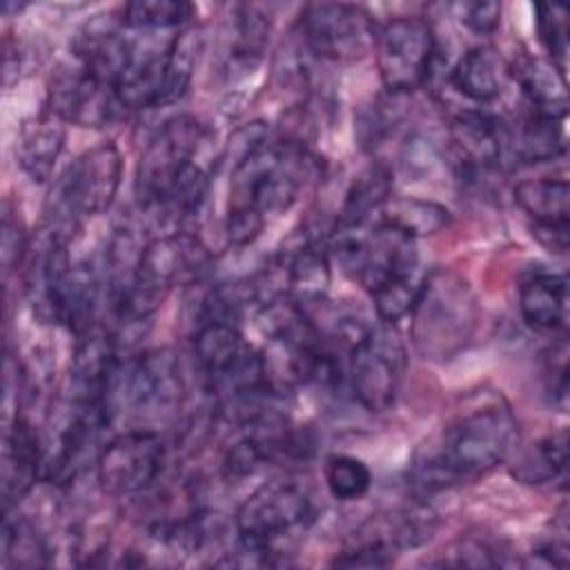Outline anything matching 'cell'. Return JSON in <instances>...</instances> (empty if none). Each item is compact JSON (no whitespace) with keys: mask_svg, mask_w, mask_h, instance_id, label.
<instances>
[{"mask_svg":"<svg viewBox=\"0 0 570 570\" xmlns=\"http://www.w3.org/2000/svg\"><path fill=\"white\" fill-rule=\"evenodd\" d=\"M568 468V430L561 428L523 448L510 463V474L525 485L557 481Z\"/></svg>","mask_w":570,"mask_h":570,"instance_id":"cell-23","label":"cell"},{"mask_svg":"<svg viewBox=\"0 0 570 570\" xmlns=\"http://www.w3.org/2000/svg\"><path fill=\"white\" fill-rule=\"evenodd\" d=\"M508 67L492 47L468 49L450 71L452 87L472 102L485 105L501 96Z\"/></svg>","mask_w":570,"mask_h":570,"instance_id":"cell-21","label":"cell"},{"mask_svg":"<svg viewBox=\"0 0 570 570\" xmlns=\"http://www.w3.org/2000/svg\"><path fill=\"white\" fill-rule=\"evenodd\" d=\"M303 47L323 60L345 62L361 58L374 47L376 24L372 16L356 4L312 2L298 18Z\"/></svg>","mask_w":570,"mask_h":570,"instance_id":"cell-11","label":"cell"},{"mask_svg":"<svg viewBox=\"0 0 570 570\" xmlns=\"http://www.w3.org/2000/svg\"><path fill=\"white\" fill-rule=\"evenodd\" d=\"M392 196V174L383 165H372L365 169L350 187L334 229L341 227H356L372 220L383 203Z\"/></svg>","mask_w":570,"mask_h":570,"instance_id":"cell-25","label":"cell"},{"mask_svg":"<svg viewBox=\"0 0 570 570\" xmlns=\"http://www.w3.org/2000/svg\"><path fill=\"white\" fill-rule=\"evenodd\" d=\"M537 31L550 62L566 73L568 58V7L557 2H539L537 7Z\"/></svg>","mask_w":570,"mask_h":570,"instance_id":"cell-30","label":"cell"},{"mask_svg":"<svg viewBox=\"0 0 570 570\" xmlns=\"http://www.w3.org/2000/svg\"><path fill=\"white\" fill-rule=\"evenodd\" d=\"M514 200L532 220V234L550 249H568L570 185L563 178H528L517 183Z\"/></svg>","mask_w":570,"mask_h":570,"instance_id":"cell-15","label":"cell"},{"mask_svg":"<svg viewBox=\"0 0 570 570\" xmlns=\"http://www.w3.org/2000/svg\"><path fill=\"white\" fill-rule=\"evenodd\" d=\"M180 363L169 350L140 354L125 372V399L140 416H167L183 403Z\"/></svg>","mask_w":570,"mask_h":570,"instance_id":"cell-13","label":"cell"},{"mask_svg":"<svg viewBox=\"0 0 570 570\" xmlns=\"http://www.w3.org/2000/svg\"><path fill=\"white\" fill-rule=\"evenodd\" d=\"M374 56L383 87L390 94L421 89L434 65L436 38L421 16H401L376 29Z\"/></svg>","mask_w":570,"mask_h":570,"instance_id":"cell-9","label":"cell"},{"mask_svg":"<svg viewBox=\"0 0 570 570\" xmlns=\"http://www.w3.org/2000/svg\"><path fill=\"white\" fill-rule=\"evenodd\" d=\"M374 218L410 234L412 238H421L441 232L450 223V212L432 200L392 194Z\"/></svg>","mask_w":570,"mask_h":570,"instance_id":"cell-26","label":"cell"},{"mask_svg":"<svg viewBox=\"0 0 570 570\" xmlns=\"http://www.w3.org/2000/svg\"><path fill=\"white\" fill-rule=\"evenodd\" d=\"M508 76H512L521 87L530 114L557 120L566 118V73L559 71L550 60L523 53L512 67H508Z\"/></svg>","mask_w":570,"mask_h":570,"instance_id":"cell-18","label":"cell"},{"mask_svg":"<svg viewBox=\"0 0 570 570\" xmlns=\"http://www.w3.org/2000/svg\"><path fill=\"white\" fill-rule=\"evenodd\" d=\"M410 316L419 354L445 361L472 341L479 325V303L461 274L439 267L425 274Z\"/></svg>","mask_w":570,"mask_h":570,"instance_id":"cell-7","label":"cell"},{"mask_svg":"<svg viewBox=\"0 0 570 570\" xmlns=\"http://www.w3.org/2000/svg\"><path fill=\"white\" fill-rule=\"evenodd\" d=\"M247 347L249 343L243 338L240 323L200 318L194 334V358L205 383L209 385L229 372L247 352Z\"/></svg>","mask_w":570,"mask_h":570,"instance_id":"cell-20","label":"cell"},{"mask_svg":"<svg viewBox=\"0 0 570 570\" xmlns=\"http://www.w3.org/2000/svg\"><path fill=\"white\" fill-rule=\"evenodd\" d=\"M325 485L338 501H358L372 485L370 468L350 454H334L325 461Z\"/></svg>","mask_w":570,"mask_h":570,"instance_id":"cell-29","label":"cell"},{"mask_svg":"<svg viewBox=\"0 0 570 570\" xmlns=\"http://www.w3.org/2000/svg\"><path fill=\"white\" fill-rule=\"evenodd\" d=\"M519 423L499 392H474L416 450L410 479L421 494L479 481L517 448Z\"/></svg>","mask_w":570,"mask_h":570,"instance_id":"cell-2","label":"cell"},{"mask_svg":"<svg viewBox=\"0 0 570 570\" xmlns=\"http://www.w3.org/2000/svg\"><path fill=\"white\" fill-rule=\"evenodd\" d=\"M272 20L256 4H234L227 20V60L234 69L252 71L269 42Z\"/></svg>","mask_w":570,"mask_h":570,"instance_id":"cell-22","label":"cell"},{"mask_svg":"<svg viewBox=\"0 0 570 570\" xmlns=\"http://www.w3.org/2000/svg\"><path fill=\"white\" fill-rule=\"evenodd\" d=\"M563 120L528 114L517 131L510 127V156L517 163H548L566 151Z\"/></svg>","mask_w":570,"mask_h":570,"instance_id":"cell-24","label":"cell"},{"mask_svg":"<svg viewBox=\"0 0 570 570\" xmlns=\"http://www.w3.org/2000/svg\"><path fill=\"white\" fill-rule=\"evenodd\" d=\"M405 345L392 323L370 325L350 347L345 376L356 401L370 412H385L394 405L405 374Z\"/></svg>","mask_w":570,"mask_h":570,"instance_id":"cell-8","label":"cell"},{"mask_svg":"<svg viewBox=\"0 0 570 570\" xmlns=\"http://www.w3.org/2000/svg\"><path fill=\"white\" fill-rule=\"evenodd\" d=\"M505 559L501 557V548L492 546L481 537H461L445 552L434 566H454V568H494L503 566Z\"/></svg>","mask_w":570,"mask_h":570,"instance_id":"cell-31","label":"cell"},{"mask_svg":"<svg viewBox=\"0 0 570 570\" xmlns=\"http://www.w3.org/2000/svg\"><path fill=\"white\" fill-rule=\"evenodd\" d=\"M120 178L122 158L111 140L80 154L47 196L42 236L69 245L85 218L105 212L114 203Z\"/></svg>","mask_w":570,"mask_h":570,"instance_id":"cell-6","label":"cell"},{"mask_svg":"<svg viewBox=\"0 0 570 570\" xmlns=\"http://www.w3.org/2000/svg\"><path fill=\"white\" fill-rule=\"evenodd\" d=\"M314 519L309 494L289 479H274L258 485L236 510V563L276 566L281 563L278 543L303 534ZM232 561L225 559L223 563Z\"/></svg>","mask_w":570,"mask_h":570,"instance_id":"cell-5","label":"cell"},{"mask_svg":"<svg viewBox=\"0 0 570 570\" xmlns=\"http://www.w3.org/2000/svg\"><path fill=\"white\" fill-rule=\"evenodd\" d=\"M546 376H548V392L552 394V403L561 410L568 401V345L566 334L559 336V343L552 345L550 354L546 356Z\"/></svg>","mask_w":570,"mask_h":570,"instance_id":"cell-34","label":"cell"},{"mask_svg":"<svg viewBox=\"0 0 570 570\" xmlns=\"http://www.w3.org/2000/svg\"><path fill=\"white\" fill-rule=\"evenodd\" d=\"M459 22L472 33L485 36L492 33L501 22V4L499 2H459L454 4Z\"/></svg>","mask_w":570,"mask_h":570,"instance_id":"cell-33","label":"cell"},{"mask_svg":"<svg viewBox=\"0 0 570 570\" xmlns=\"http://www.w3.org/2000/svg\"><path fill=\"white\" fill-rule=\"evenodd\" d=\"M47 109L60 120L78 127H105L125 114L116 89L76 60L60 65L47 85Z\"/></svg>","mask_w":570,"mask_h":570,"instance_id":"cell-12","label":"cell"},{"mask_svg":"<svg viewBox=\"0 0 570 570\" xmlns=\"http://www.w3.org/2000/svg\"><path fill=\"white\" fill-rule=\"evenodd\" d=\"M118 18L129 31H167L187 24L194 7L183 0H138L125 4Z\"/></svg>","mask_w":570,"mask_h":570,"instance_id":"cell-28","label":"cell"},{"mask_svg":"<svg viewBox=\"0 0 570 570\" xmlns=\"http://www.w3.org/2000/svg\"><path fill=\"white\" fill-rule=\"evenodd\" d=\"M45 468V445L29 419L16 414L7 421L2 443V512L18 505Z\"/></svg>","mask_w":570,"mask_h":570,"instance_id":"cell-16","label":"cell"},{"mask_svg":"<svg viewBox=\"0 0 570 570\" xmlns=\"http://www.w3.org/2000/svg\"><path fill=\"white\" fill-rule=\"evenodd\" d=\"M165 443L156 430L136 428L107 441L96 459L102 494L127 499L147 492L165 468Z\"/></svg>","mask_w":570,"mask_h":570,"instance_id":"cell-10","label":"cell"},{"mask_svg":"<svg viewBox=\"0 0 570 570\" xmlns=\"http://www.w3.org/2000/svg\"><path fill=\"white\" fill-rule=\"evenodd\" d=\"M519 312L537 332L566 334L568 330V278L566 274H534L519 287Z\"/></svg>","mask_w":570,"mask_h":570,"instance_id":"cell-19","label":"cell"},{"mask_svg":"<svg viewBox=\"0 0 570 570\" xmlns=\"http://www.w3.org/2000/svg\"><path fill=\"white\" fill-rule=\"evenodd\" d=\"M27 254V234L9 200L2 207V267L4 272L16 269Z\"/></svg>","mask_w":570,"mask_h":570,"instance_id":"cell-32","label":"cell"},{"mask_svg":"<svg viewBox=\"0 0 570 570\" xmlns=\"http://www.w3.org/2000/svg\"><path fill=\"white\" fill-rule=\"evenodd\" d=\"M450 147L461 174H485L510 156V125L488 111H461L450 120Z\"/></svg>","mask_w":570,"mask_h":570,"instance_id":"cell-14","label":"cell"},{"mask_svg":"<svg viewBox=\"0 0 570 570\" xmlns=\"http://www.w3.org/2000/svg\"><path fill=\"white\" fill-rule=\"evenodd\" d=\"M236 160L229 174L225 236L229 245L254 243L267 218L287 212L314 165L305 142L292 136H274L263 122L238 131Z\"/></svg>","mask_w":570,"mask_h":570,"instance_id":"cell-1","label":"cell"},{"mask_svg":"<svg viewBox=\"0 0 570 570\" xmlns=\"http://www.w3.org/2000/svg\"><path fill=\"white\" fill-rule=\"evenodd\" d=\"M207 140V125L191 114L165 120L138 158L136 198L140 207L174 225L194 218L209 187V169L198 160Z\"/></svg>","mask_w":570,"mask_h":570,"instance_id":"cell-3","label":"cell"},{"mask_svg":"<svg viewBox=\"0 0 570 570\" xmlns=\"http://www.w3.org/2000/svg\"><path fill=\"white\" fill-rule=\"evenodd\" d=\"M330 249L343 272L372 296L381 321L394 325L410 314L425 278L419 272L416 238L372 218L332 229Z\"/></svg>","mask_w":570,"mask_h":570,"instance_id":"cell-4","label":"cell"},{"mask_svg":"<svg viewBox=\"0 0 570 570\" xmlns=\"http://www.w3.org/2000/svg\"><path fill=\"white\" fill-rule=\"evenodd\" d=\"M65 120L49 109L22 120L16 138V160L20 169L33 183H45L65 147Z\"/></svg>","mask_w":570,"mask_h":570,"instance_id":"cell-17","label":"cell"},{"mask_svg":"<svg viewBox=\"0 0 570 570\" xmlns=\"http://www.w3.org/2000/svg\"><path fill=\"white\" fill-rule=\"evenodd\" d=\"M2 566L4 568H36L49 563V543L45 534L24 517L11 519L2 512Z\"/></svg>","mask_w":570,"mask_h":570,"instance_id":"cell-27","label":"cell"}]
</instances>
